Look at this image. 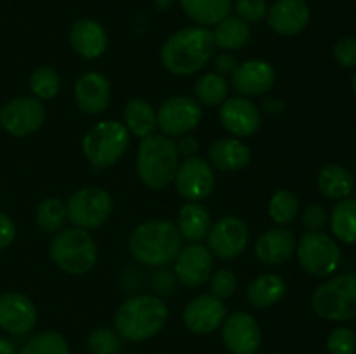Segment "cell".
<instances>
[{
  "mask_svg": "<svg viewBox=\"0 0 356 354\" xmlns=\"http://www.w3.org/2000/svg\"><path fill=\"white\" fill-rule=\"evenodd\" d=\"M209 280H211V295L221 298V301L233 297L236 287H238V280H236L235 273L229 269H218L216 273L211 274Z\"/></svg>",
  "mask_w": 356,
  "mask_h": 354,
  "instance_id": "f35d334b",
  "label": "cell"
},
{
  "mask_svg": "<svg viewBox=\"0 0 356 354\" xmlns=\"http://www.w3.org/2000/svg\"><path fill=\"white\" fill-rule=\"evenodd\" d=\"M353 200H356V186L353 187Z\"/></svg>",
  "mask_w": 356,
  "mask_h": 354,
  "instance_id": "816d5d0a",
  "label": "cell"
},
{
  "mask_svg": "<svg viewBox=\"0 0 356 354\" xmlns=\"http://www.w3.org/2000/svg\"><path fill=\"white\" fill-rule=\"evenodd\" d=\"M330 354H356V333L346 326L332 330L327 339Z\"/></svg>",
  "mask_w": 356,
  "mask_h": 354,
  "instance_id": "74e56055",
  "label": "cell"
},
{
  "mask_svg": "<svg viewBox=\"0 0 356 354\" xmlns=\"http://www.w3.org/2000/svg\"><path fill=\"white\" fill-rule=\"evenodd\" d=\"M327 222H329V215H327L325 208L320 205L312 203L302 212V224L308 231H322Z\"/></svg>",
  "mask_w": 356,
  "mask_h": 354,
  "instance_id": "b9f144b4",
  "label": "cell"
},
{
  "mask_svg": "<svg viewBox=\"0 0 356 354\" xmlns=\"http://www.w3.org/2000/svg\"><path fill=\"white\" fill-rule=\"evenodd\" d=\"M299 214V198L289 189H278L270 200V217L277 224L287 226Z\"/></svg>",
  "mask_w": 356,
  "mask_h": 354,
  "instance_id": "e575fe53",
  "label": "cell"
},
{
  "mask_svg": "<svg viewBox=\"0 0 356 354\" xmlns=\"http://www.w3.org/2000/svg\"><path fill=\"white\" fill-rule=\"evenodd\" d=\"M226 319V305L221 298L211 294L198 295L186 304L183 311V321L191 333L209 335L216 332Z\"/></svg>",
  "mask_w": 356,
  "mask_h": 354,
  "instance_id": "2e32d148",
  "label": "cell"
},
{
  "mask_svg": "<svg viewBox=\"0 0 356 354\" xmlns=\"http://www.w3.org/2000/svg\"><path fill=\"white\" fill-rule=\"evenodd\" d=\"M334 58L343 68L356 66V37H343L334 45Z\"/></svg>",
  "mask_w": 356,
  "mask_h": 354,
  "instance_id": "60d3db41",
  "label": "cell"
},
{
  "mask_svg": "<svg viewBox=\"0 0 356 354\" xmlns=\"http://www.w3.org/2000/svg\"><path fill=\"white\" fill-rule=\"evenodd\" d=\"M87 347L92 354H120L124 344L117 330L97 328L87 339Z\"/></svg>",
  "mask_w": 356,
  "mask_h": 354,
  "instance_id": "8d00e7d4",
  "label": "cell"
},
{
  "mask_svg": "<svg viewBox=\"0 0 356 354\" xmlns=\"http://www.w3.org/2000/svg\"><path fill=\"white\" fill-rule=\"evenodd\" d=\"M113 210V200L108 191L101 187H82L70 196L66 203L68 221L75 228L96 229L103 226L110 219Z\"/></svg>",
  "mask_w": 356,
  "mask_h": 354,
  "instance_id": "9c48e42d",
  "label": "cell"
},
{
  "mask_svg": "<svg viewBox=\"0 0 356 354\" xmlns=\"http://www.w3.org/2000/svg\"><path fill=\"white\" fill-rule=\"evenodd\" d=\"M16 238V224L7 214L0 212V250L7 248Z\"/></svg>",
  "mask_w": 356,
  "mask_h": 354,
  "instance_id": "7bdbcfd3",
  "label": "cell"
},
{
  "mask_svg": "<svg viewBox=\"0 0 356 354\" xmlns=\"http://www.w3.org/2000/svg\"><path fill=\"white\" fill-rule=\"evenodd\" d=\"M169 318V309L155 295H134L115 312V330L129 342H145L159 335Z\"/></svg>",
  "mask_w": 356,
  "mask_h": 354,
  "instance_id": "7a4b0ae2",
  "label": "cell"
},
{
  "mask_svg": "<svg viewBox=\"0 0 356 354\" xmlns=\"http://www.w3.org/2000/svg\"><path fill=\"white\" fill-rule=\"evenodd\" d=\"M216 47L222 51H238L249 42V24L236 16H226L212 30Z\"/></svg>",
  "mask_w": 356,
  "mask_h": 354,
  "instance_id": "f546056e",
  "label": "cell"
},
{
  "mask_svg": "<svg viewBox=\"0 0 356 354\" xmlns=\"http://www.w3.org/2000/svg\"><path fill=\"white\" fill-rule=\"evenodd\" d=\"M207 242L212 255L222 260L235 259L249 243V228L243 219L236 215H225L211 228Z\"/></svg>",
  "mask_w": 356,
  "mask_h": 354,
  "instance_id": "7c38bea8",
  "label": "cell"
},
{
  "mask_svg": "<svg viewBox=\"0 0 356 354\" xmlns=\"http://www.w3.org/2000/svg\"><path fill=\"white\" fill-rule=\"evenodd\" d=\"M312 307L327 321L356 319V274H339L320 285L313 292Z\"/></svg>",
  "mask_w": 356,
  "mask_h": 354,
  "instance_id": "8992f818",
  "label": "cell"
},
{
  "mask_svg": "<svg viewBox=\"0 0 356 354\" xmlns=\"http://www.w3.org/2000/svg\"><path fill=\"white\" fill-rule=\"evenodd\" d=\"M155 6L159 10H167L172 6V0H155Z\"/></svg>",
  "mask_w": 356,
  "mask_h": 354,
  "instance_id": "681fc988",
  "label": "cell"
},
{
  "mask_svg": "<svg viewBox=\"0 0 356 354\" xmlns=\"http://www.w3.org/2000/svg\"><path fill=\"white\" fill-rule=\"evenodd\" d=\"M49 255L59 269L80 276L96 266L97 246L87 229L65 228L52 236Z\"/></svg>",
  "mask_w": 356,
  "mask_h": 354,
  "instance_id": "5b68a950",
  "label": "cell"
},
{
  "mask_svg": "<svg viewBox=\"0 0 356 354\" xmlns=\"http://www.w3.org/2000/svg\"><path fill=\"white\" fill-rule=\"evenodd\" d=\"M45 108L37 97H16L0 110V125L14 137H24L44 125Z\"/></svg>",
  "mask_w": 356,
  "mask_h": 354,
  "instance_id": "8fae6325",
  "label": "cell"
},
{
  "mask_svg": "<svg viewBox=\"0 0 356 354\" xmlns=\"http://www.w3.org/2000/svg\"><path fill=\"white\" fill-rule=\"evenodd\" d=\"M125 127L138 137H146L156 128V111L146 99H131L124 108Z\"/></svg>",
  "mask_w": 356,
  "mask_h": 354,
  "instance_id": "f1b7e54d",
  "label": "cell"
},
{
  "mask_svg": "<svg viewBox=\"0 0 356 354\" xmlns=\"http://www.w3.org/2000/svg\"><path fill=\"white\" fill-rule=\"evenodd\" d=\"M181 248H183V238L176 224L163 219L143 222L129 238V250L132 257L145 266H167L176 260Z\"/></svg>",
  "mask_w": 356,
  "mask_h": 354,
  "instance_id": "3957f363",
  "label": "cell"
},
{
  "mask_svg": "<svg viewBox=\"0 0 356 354\" xmlns=\"http://www.w3.org/2000/svg\"><path fill=\"white\" fill-rule=\"evenodd\" d=\"M174 183H176L181 196L186 200H205L214 191V170H212L211 163H207L200 156H190V158H184L183 163H179Z\"/></svg>",
  "mask_w": 356,
  "mask_h": 354,
  "instance_id": "4fadbf2b",
  "label": "cell"
},
{
  "mask_svg": "<svg viewBox=\"0 0 356 354\" xmlns=\"http://www.w3.org/2000/svg\"><path fill=\"white\" fill-rule=\"evenodd\" d=\"M37 323V307L23 294L7 292L0 295V328L13 335H24Z\"/></svg>",
  "mask_w": 356,
  "mask_h": 354,
  "instance_id": "ac0fdd59",
  "label": "cell"
},
{
  "mask_svg": "<svg viewBox=\"0 0 356 354\" xmlns=\"http://www.w3.org/2000/svg\"><path fill=\"white\" fill-rule=\"evenodd\" d=\"M176 141L163 134H149L141 139L138 148V176L149 189H163L174 183L179 169Z\"/></svg>",
  "mask_w": 356,
  "mask_h": 354,
  "instance_id": "277c9868",
  "label": "cell"
},
{
  "mask_svg": "<svg viewBox=\"0 0 356 354\" xmlns=\"http://www.w3.org/2000/svg\"><path fill=\"white\" fill-rule=\"evenodd\" d=\"M174 262L177 281L188 288L202 287L212 274V253L202 243L183 246Z\"/></svg>",
  "mask_w": 356,
  "mask_h": 354,
  "instance_id": "9a60e30c",
  "label": "cell"
},
{
  "mask_svg": "<svg viewBox=\"0 0 356 354\" xmlns=\"http://www.w3.org/2000/svg\"><path fill=\"white\" fill-rule=\"evenodd\" d=\"M236 59L232 54L225 52V54H219L216 58V69H218L219 75H233V71L236 69Z\"/></svg>",
  "mask_w": 356,
  "mask_h": 354,
  "instance_id": "f6af8a7d",
  "label": "cell"
},
{
  "mask_svg": "<svg viewBox=\"0 0 356 354\" xmlns=\"http://www.w3.org/2000/svg\"><path fill=\"white\" fill-rule=\"evenodd\" d=\"M209 160L216 169L236 172L250 163V149L236 137L218 139L209 148Z\"/></svg>",
  "mask_w": 356,
  "mask_h": 354,
  "instance_id": "cb8c5ba5",
  "label": "cell"
},
{
  "mask_svg": "<svg viewBox=\"0 0 356 354\" xmlns=\"http://www.w3.org/2000/svg\"><path fill=\"white\" fill-rule=\"evenodd\" d=\"M75 103L87 115H99L108 108L111 87L106 76L99 71H87L75 82Z\"/></svg>",
  "mask_w": 356,
  "mask_h": 354,
  "instance_id": "44dd1931",
  "label": "cell"
},
{
  "mask_svg": "<svg viewBox=\"0 0 356 354\" xmlns=\"http://www.w3.org/2000/svg\"><path fill=\"white\" fill-rule=\"evenodd\" d=\"M236 17L249 23H257V21L264 19L268 12V2L266 0H236L235 2Z\"/></svg>",
  "mask_w": 356,
  "mask_h": 354,
  "instance_id": "ab89813d",
  "label": "cell"
},
{
  "mask_svg": "<svg viewBox=\"0 0 356 354\" xmlns=\"http://www.w3.org/2000/svg\"><path fill=\"white\" fill-rule=\"evenodd\" d=\"M229 83L219 73H207L195 83V97L200 106H218L226 101Z\"/></svg>",
  "mask_w": 356,
  "mask_h": 354,
  "instance_id": "1f68e13d",
  "label": "cell"
},
{
  "mask_svg": "<svg viewBox=\"0 0 356 354\" xmlns=\"http://www.w3.org/2000/svg\"><path fill=\"white\" fill-rule=\"evenodd\" d=\"M296 245L298 243L294 233L289 229H270L257 239L254 252L257 259L266 266H280L291 259L292 253L296 252Z\"/></svg>",
  "mask_w": 356,
  "mask_h": 354,
  "instance_id": "603a6c76",
  "label": "cell"
},
{
  "mask_svg": "<svg viewBox=\"0 0 356 354\" xmlns=\"http://www.w3.org/2000/svg\"><path fill=\"white\" fill-rule=\"evenodd\" d=\"M355 179L351 172L337 163L325 165L318 174V189L330 200H344L353 193Z\"/></svg>",
  "mask_w": 356,
  "mask_h": 354,
  "instance_id": "83f0119b",
  "label": "cell"
},
{
  "mask_svg": "<svg viewBox=\"0 0 356 354\" xmlns=\"http://www.w3.org/2000/svg\"><path fill=\"white\" fill-rule=\"evenodd\" d=\"M214 51L212 30L205 26H190L167 38L160 51V59L172 75L188 76L204 68L214 56Z\"/></svg>",
  "mask_w": 356,
  "mask_h": 354,
  "instance_id": "6da1fadb",
  "label": "cell"
},
{
  "mask_svg": "<svg viewBox=\"0 0 356 354\" xmlns=\"http://www.w3.org/2000/svg\"><path fill=\"white\" fill-rule=\"evenodd\" d=\"M70 44L83 59H97L106 52L108 33L97 21L83 17L73 23L70 30Z\"/></svg>",
  "mask_w": 356,
  "mask_h": 354,
  "instance_id": "7402d4cb",
  "label": "cell"
},
{
  "mask_svg": "<svg viewBox=\"0 0 356 354\" xmlns=\"http://www.w3.org/2000/svg\"><path fill=\"white\" fill-rule=\"evenodd\" d=\"M131 142V132L122 121L103 120L94 125L82 139L86 158L94 167H111L124 156Z\"/></svg>",
  "mask_w": 356,
  "mask_h": 354,
  "instance_id": "52a82bcc",
  "label": "cell"
},
{
  "mask_svg": "<svg viewBox=\"0 0 356 354\" xmlns=\"http://www.w3.org/2000/svg\"><path fill=\"white\" fill-rule=\"evenodd\" d=\"M170 280H172V276H170L169 271H159V273H155V280H153L155 290L159 294H169L172 290V281Z\"/></svg>",
  "mask_w": 356,
  "mask_h": 354,
  "instance_id": "bcb514c9",
  "label": "cell"
},
{
  "mask_svg": "<svg viewBox=\"0 0 356 354\" xmlns=\"http://www.w3.org/2000/svg\"><path fill=\"white\" fill-rule=\"evenodd\" d=\"M176 228L181 238L188 239L190 243H198L207 238L211 231V214L202 203L190 201L179 210Z\"/></svg>",
  "mask_w": 356,
  "mask_h": 354,
  "instance_id": "d4e9b609",
  "label": "cell"
},
{
  "mask_svg": "<svg viewBox=\"0 0 356 354\" xmlns=\"http://www.w3.org/2000/svg\"><path fill=\"white\" fill-rule=\"evenodd\" d=\"M275 69L270 62L252 59L236 66L233 71V89L243 97H259L275 85Z\"/></svg>",
  "mask_w": 356,
  "mask_h": 354,
  "instance_id": "ffe728a7",
  "label": "cell"
},
{
  "mask_svg": "<svg viewBox=\"0 0 356 354\" xmlns=\"http://www.w3.org/2000/svg\"><path fill=\"white\" fill-rule=\"evenodd\" d=\"M263 108L268 111V113H282L285 110V103L278 97H266L263 101Z\"/></svg>",
  "mask_w": 356,
  "mask_h": 354,
  "instance_id": "7dc6e473",
  "label": "cell"
},
{
  "mask_svg": "<svg viewBox=\"0 0 356 354\" xmlns=\"http://www.w3.org/2000/svg\"><path fill=\"white\" fill-rule=\"evenodd\" d=\"M287 294V285L277 274H261L247 287V301L252 307L266 309L278 304Z\"/></svg>",
  "mask_w": 356,
  "mask_h": 354,
  "instance_id": "484cf974",
  "label": "cell"
},
{
  "mask_svg": "<svg viewBox=\"0 0 356 354\" xmlns=\"http://www.w3.org/2000/svg\"><path fill=\"white\" fill-rule=\"evenodd\" d=\"M309 7L305 0H277L268 7V26L278 35L294 37L309 23Z\"/></svg>",
  "mask_w": 356,
  "mask_h": 354,
  "instance_id": "d6986e66",
  "label": "cell"
},
{
  "mask_svg": "<svg viewBox=\"0 0 356 354\" xmlns=\"http://www.w3.org/2000/svg\"><path fill=\"white\" fill-rule=\"evenodd\" d=\"M202 106L190 96H174L160 104L156 111V127L163 135H186L202 121Z\"/></svg>",
  "mask_w": 356,
  "mask_h": 354,
  "instance_id": "30bf717a",
  "label": "cell"
},
{
  "mask_svg": "<svg viewBox=\"0 0 356 354\" xmlns=\"http://www.w3.org/2000/svg\"><path fill=\"white\" fill-rule=\"evenodd\" d=\"M219 121L229 134L236 137H250L261 127V111L249 97L235 96L221 104Z\"/></svg>",
  "mask_w": 356,
  "mask_h": 354,
  "instance_id": "e0dca14e",
  "label": "cell"
},
{
  "mask_svg": "<svg viewBox=\"0 0 356 354\" xmlns=\"http://www.w3.org/2000/svg\"><path fill=\"white\" fill-rule=\"evenodd\" d=\"M0 354H16L14 346L7 339L0 337Z\"/></svg>",
  "mask_w": 356,
  "mask_h": 354,
  "instance_id": "c3c4849f",
  "label": "cell"
},
{
  "mask_svg": "<svg viewBox=\"0 0 356 354\" xmlns=\"http://www.w3.org/2000/svg\"><path fill=\"white\" fill-rule=\"evenodd\" d=\"M179 3L191 21L205 28L216 26L233 9V0H179Z\"/></svg>",
  "mask_w": 356,
  "mask_h": 354,
  "instance_id": "4316f807",
  "label": "cell"
},
{
  "mask_svg": "<svg viewBox=\"0 0 356 354\" xmlns=\"http://www.w3.org/2000/svg\"><path fill=\"white\" fill-rule=\"evenodd\" d=\"M35 221L42 231L56 235L61 229H65L66 221H68L66 205L59 198H45L38 203L37 212H35Z\"/></svg>",
  "mask_w": 356,
  "mask_h": 354,
  "instance_id": "d6a6232c",
  "label": "cell"
},
{
  "mask_svg": "<svg viewBox=\"0 0 356 354\" xmlns=\"http://www.w3.org/2000/svg\"><path fill=\"white\" fill-rule=\"evenodd\" d=\"M298 260L306 273L313 276H330L341 262V248L329 235L322 231H308L296 245Z\"/></svg>",
  "mask_w": 356,
  "mask_h": 354,
  "instance_id": "ba28073f",
  "label": "cell"
},
{
  "mask_svg": "<svg viewBox=\"0 0 356 354\" xmlns=\"http://www.w3.org/2000/svg\"><path fill=\"white\" fill-rule=\"evenodd\" d=\"M61 78L51 66H38L30 76V90L37 99H52L58 96Z\"/></svg>",
  "mask_w": 356,
  "mask_h": 354,
  "instance_id": "d590c367",
  "label": "cell"
},
{
  "mask_svg": "<svg viewBox=\"0 0 356 354\" xmlns=\"http://www.w3.org/2000/svg\"><path fill=\"white\" fill-rule=\"evenodd\" d=\"M177 153L179 156L183 155L184 158H190V156H195V153L198 151V141L193 137V135H181L179 141L176 142Z\"/></svg>",
  "mask_w": 356,
  "mask_h": 354,
  "instance_id": "ee69618b",
  "label": "cell"
},
{
  "mask_svg": "<svg viewBox=\"0 0 356 354\" xmlns=\"http://www.w3.org/2000/svg\"><path fill=\"white\" fill-rule=\"evenodd\" d=\"M353 92H355V96H356V75L353 76Z\"/></svg>",
  "mask_w": 356,
  "mask_h": 354,
  "instance_id": "f907efd6",
  "label": "cell"
},
{
  "mask_svg": "<svg viewBox=\"0 0 356 354\" xmlns=\"http://www.w3.org/2000/svg\"><path fill=\"white\" fill-rule=\"evenodd\" d=\"M330 229L339 242L355 245L356 243V200L344 198L334 205L330 212Z\"/></svg>",
  "mask_w": 356,
  "mask_h": 354,
  "instance_id": "4dcf8cb0",
  "label": "cell"
},
{
  "mask_svg": "<svg viewBox=\"0 0 356 354\" xmlns=\"http://www.w3.org/2000/svg\"><path fill=\"white\" fill-rule=\"evenodd\" d=\"M17 354H70V346L58 332H42L28 340Z\"/></svg>",
  "mask_w": 356,
  "mask_h": 354,
  "instance_id": "836d02e7",
  "label": "cell"
},
{
  "mask_svg": "<svg viewBox=\"0 0 356 354\" xmlns=\"http://www.w3.org/2000/svg\"><path fill=\"white\" fill-rule=\"evenodd\" d=\"M222 342L232 354H256L261 347V326L252 314L236 311L222 323Z\"/></svg>",
  "mask_w": 356,
  "mask_h": 354,
  "instance_id": "5bb4252c",
  "label": "cell"
}]
</instances>
